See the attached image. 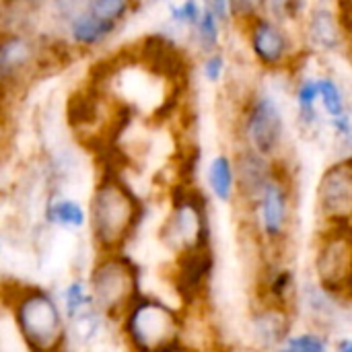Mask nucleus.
<instances>
[{
	"label": "nucleus",
	"instance_id": "20",
	"mask_svg": "<svg viewBox=\"0 0 352 352\" xmlns=\"http://www.w3.org/2000/svg\"><path fill=\"white\" fill-rule=\"evenodd\" d=\"M320 101V80L318 78H309L305 82H301L299 91H297V103H299V111L301 118L307 122L316 120V103Z\"/></svg>",
	"mask_w": 352,
	"mask_h": 352
},
{
	"label": "nucleus",
	"instance_id": "4",
	"mask_svg": "<svg viewBox=\"0 0 352 352\" xmlns=\"http://www.w3.org/2000/svg\"><path fill=\"white\" fill-rule=\"evenodd\" d=\"M159 237L175 256L210 245L206 202L200 192L179 186V194L173 198L171 212L163 221Z\"/></svg>",
	"mask_w": 352,
	"mask_h": 352
},
{
	"label": "nucleus",
	"instance_id": "28",
	"mask_svg": "<svg viewBox=\"0 0 352 352\" xmlns=\"http://www.w3.org/2000/svg\"><path fill=\"white\" fill-rule=\"evenodd\" d=\"M16 4H23V6H37V4H41L43 0H14Z\"/></svg>",
	"mask_w": 352,
	"mask_h": 352
},
{
	"label": "nucleus",
	"instance_id": "21",
	"mask_svg": "<svg viewBox=\"0 0 352 352\" xmlns=\"http://www.w3.org/2000/svg\"><path fill=\"white\" fill-rule=\"evenodd\" d=\"M278 352H328V344L322 336L305 332V334H297V336H289Z\"/></svg>",
	"mask_w": 352,
	"mask_h": 352
},
{
	"label": "nucleus",
	"instance_id": "11",
	"mask_svg": "<svg viewBox=\"0 0 352 352\" xmlns=\"http://www.w3.org/2000/svg\"><path fill=\"white\" fill-rule=\"evenodd\" d=\"M274 165H270L268 157L256 153L254 148H245L235 159V171H237V192L248 200H258L266 184L274 175Z\"/></svg>",
	"mask_w": 352,
	"mask_h": 352
},
{
	"label": "nucleus",
	"instance_id": "16",
	"mask_svg": "<svg viewBox=\"0 0 352 352\" xmlns=\"http://www.w3.org/2000/svg\"><path fill=\"white\" fill-rule=\"evenodd\" d=\"M311 37L326 50H332L338 43V27L330 10H316L311 14Z\"/></svg>",
	"mask_w": 352,
	"mask_h": 352
},
{
	"label": "nucleus",
	"instance_id": "6",
	"mask_svg": "<svg viewBox=\"0 0 352 352\" xmlns=\"http://www.w3.org/2000/svg\"><path fill=\"white\" fill-rule=\"evenodd\" d=\"M254 210L260 237L272 248L283 245L291 227V192L278 169H274L272 179L258 196Z\"/></svg>",
	"mask_w": 352,
	"mask_h": 352
},
{
	"label": "nucleus",
	"instance_id": "26",
	"mask_svg": "<svg viewBox=\"0 0 352 352\" xmlns=\"http://www.w3.org/2000/svg\"><path fill=\"white\" fill-rule=\"evenodd\" d=\"M204 2V8L208 12H212L221 23L229 21L231 16V0H202Z\"/></svg>",
	"mask_w": 352,
	"mask_h": 352
},
{
	"label": "nucleus",
	"instance_id": "10",
	"mask_svg": "<svg viewBox=\"0 0 352 352\" xmlns=\"http://www.w3.org/2000/svg\"><path fill=\"white\" fill-rule=\"evenodd\" d=\"M250 45L256 60L266 68H280L291 52L287 33L270 19L254 16L248 21Z\"/></svg>",
	"mask_w": 352,
	"mask_h": 352
},
{
	"label": "nucleus",
	"instance_id": "18",
	"mask_svg": "<svg viewBox=\"0 0 352 352\" xmlns=\"http://www.w3.org/2000/svg\"><path fill=\"white\" fill-rule=\"evenodd\" d=\"M132 4L134 0H95L91 12L111 25H118L128 16V12L132 10Z\"/></svg>",
	"mask_w": 352,
	"mask_h": 352
},
{
	"label": "nucleus",
	"instance_id": "13",
	"mask_svg": "<svg viewBox=\"0 0 352 352\" xmlns=\"http://www.w3.org/2000/svg\"><path fill=\"white\" fill-rule=\"evenodd\" d=\"M206 179H208V188L212 196L219 202L227 204L233 200L237 192V171H235V163L227 155H217L208 163Z\"/></svg>",
	"mask_w": 352,
	"mask_h": 352
},
{
	"label": "nucleus",
	"instance_id": "19",
	"mask_svg": "<svg viewBox=\"0 0 352 352\" xmlns=\"http://www.w3.org/2000/svg\"><path fill=\"white\" fill-rule=\"evenodd\" d=\"M196 37L202 43V47L208 50V52H214V47L219 45V39H221V21L212 12H208L206 8H204V12L200 16L198 25H196Z\"/></svg>",
	"mask_w": 352,
	"mask_h": 352
},
{
	"label": "nucleus",
	"instance_id": "2",
	"mask_svg": "<svg viewBox=\"0 0 352 352\" xmlns=\"http://www.w3.org/2000/svg\"><path fill=\"white\" fill-rule=\"evenodd\" d=\"M12 318L21 340L29 352H62L66 342V326L54 297L39 287L16 289Z\"/></svg>",
	"mask_w": 352,
	"mask_h": 352
},
{
	"label": "nucleus",
	"instance_id": "12",
	"mask_svg": "<svg viewBox=\"0 0 352 352\" xmlns=\"http://www.w3.org/2000/svg\"><path fill=\"white\" fill-rule=\"evenodd\" d=\"M35 62L37 56H35L33 41L19 31H6L0 47V70H2L4 87L10 80H16L19 76L29 72Z\"/></svg>",
	"mask_w": 352,
	"mask_h": 352
},
{
	"label": "nucleus",
	"instance_id": "27",
	"mask_svg": "<svg viewBox=\"0 0 352 352\" xmlns=\"http://www.w3.org/2000/svg\"><path fill=\"white\" fill-rule=\"evenodd\" d=\"M338 352H352V338H342L338 342Z\"/></svg>",
	"mask_w": 352,
	"mask_h": 352
},
{
	"label": "nucleus",
	"instance_id": "15",
	"mask_svg": "<svg viewBox=\"0 0 352 352\" xmlns=\"http://www.w3.org/2000/svg\"><path fill=\"white\" fill-rule=\"evenodd\" d=\"M45 217L52 225L64 227V229H82L89 221L85 208L72 200V198H58L47 204Z\"/></svg>",
	"mask_w": 352,
	"mask_h": 352
},
{
	"label": "nucleus",
	"instance_id": "14",
	"mask_svg": "<svg viewBox=\"0 0 352 352\" xmlns=\"http://www.w3.org/2000/svg\"><path fill=\"white\" fill-rule=\"evenodd\" d=\"M68 27H70V39L78 47H97L116 31L118 25H111V23L99 19L97 14L87 12L80 19H76L74 23H70Z\"/></svg>",
	"mask_w": 352,
	"mask_h": 352
},
{
	"label": "nucleus",
	"instance_id": "7",
	"mask_svg": "<svg viewBox=\"0 0 352 352\" xmlns=\"http://www.w3.org/2000/svg\"><path fill=\"white\" fill-rule=\"evenodd\" d=\"M318 214L328 225L352 223V155L330 165L318 184Z\"/></svg>",
	"mask_w": 352,
	"mask_h": 352
},
{
	"label": "nucleus",
	"instance_id": "8",
	"mask_svg": "<svg viewBox=\"0 0 352 352\" xmlns=\"http://www.w3.org/2000/svg\"><path fill=\"white\" fill-rule=\"evenodd\" d=\"M245 140L250 148L264 157H272L285 136V118L272 95H258L245 109Z\"/></svg>",
	"mask_w": 352,
	"mask_h": 352
},
{
	"label": "nucleus",
	"instance_id": "9",
	"mask_svg": "<svg viewBox=\"0 0 352 352\" xmlns=\"http://www.w3.org/2000/svg\"><path fill=\"white\" fill-rule=\"evenodd\" d=\"M214 258L210 245H202L175 256L171 283L184 301V305L192 307L202 301V295L208 287V278L212 274Z\"/></svg>",
	"mask_w": 352,
	"mask_h": 352
},
{
	"label": "nucleus",
	"instance_id": "3",
	"mask_svg": "<svg viewBox=\"0 0 352 352\" xmlns=\"http://www.w3.org/2000/svg\"><path fill=\"white\" fill-rule=\"evenodd\" d=\"M95 307L111 320H124L138 301V270L122 252L101 254L91 274Z\"/></svg>",
	"mask_w": 352,
	"mask_h": 352
},
{
	"label": "nucleus",
	"instance_id": "23",
	"mask_svg": "<svg viewBox=\"0 0 352 352\" xmlns=\"http://www.w3.org/2000/svg\"><path fill=\"white\" fill-rule=\"evenodd\" d=\"M93 2L95 0H52L56 14L66 21L68 25L74 23L76 19H80L82 14L93 10Z\"/></svg>",
	"mask_w": 352,
	"mask_h": 352
},
{
	"label": "nucleus",
	"instance_id": "1",
	"mask_svg": "<svg viewBox=\"0 0 352 352\" xmlns=\"http://www.w3.org/2000/svg\"><path fill=\"white\" fill-rule=\"evenodd\" d=\"M142 210V202L116 171L103 173L89 204V225L97 250L101 254L122 252L140 225Z\"/></svg>",
	"mask_w": 352,
	"mask_h": 352
},
{
	"label": "nucleus",
	"instance_id": "25",
	"mask_svg": "<svg viewBox=\"0 0 352 352\" xmlns=\"http://www.w3.org/2000/svg\"><path fill=\"white\" fill-rule=\"evenodd\" d=\"M260 4H264V0H231V12L239 19H254L258 16L256 10L260 8Z\"/></svg>",
	"mask_w": 352,
	"mask_h": 352
},
{
	"label": "nucleus",
	"instance_id": "24",
	"mask_svg": "<svg viewBox=\"0 0 352 352\" xmlns=\"http://www.w3.org/2000/svg\"><path fill=\"white\" fill-rule=\"evenodd\" d=\"M202 72H204L206 80L219 82V80L223 78V74H225V58H223L221 54H214V52H212V54L206 58V62H204V66H202Z\"/></svg>",
	"mask_w": 352,
	"mask_h": 352
},
{
	"label": "nucleus",
	"instance_id": "22",
	"mask_svg": "<svg viewBox=\"0 0 352 352\" xmlns=\"http://www.w3.org/2000/svg\"><path fill=\"white\" fill-rule=\"evenodd\" d=\"M202 12H204V6H200L198 0H184L177 6H171L169 21L175 23L177 27H196Z\"/></svg>",
	"mask_w": 352,
	"mask_h": 352
},
{
	"label": "nucleus",
	"instance_id": "17",
	"mask_svg": "<svg viewBox=\"0 0 352 352\" xmlns=\"http://www.w3.org/2000/svg\"><path fill=\"white\" fill-rule=\"evenodd\" d=\"M318 80H320V103L324 105L328 116L332 120H338L344 113H349L344 95H342L340 87L336 85V80L334 78H318Z\"/></svg>",
	"mask_w": 352,
	"mask_h": 352
},
{
	"label": "nucleus",
	"instance_id": "29",
	"mask_svg": "<svg viewBox=\"0 0 352 352\" xmlns=\"http://www.w3.org/2000/svg\"><path fill=\"white\" fill-rule=\"evenodd\" d=\"M346 295H349V297L352 299V285H351V289H349V293H346Z\"/></svg>",
	"mask_w": 352,
	"mask_h": 352
},
{
	"label": "nucleus",
	"instance_id": "5",
	"mask_svg": "<svg viewBox=\"0 0 352 352\" xmlns=\"http://www.w3.org/2000/svg\"><path fill=\"white\" fill-rule=\"evenodd\" d=\"M316 274L326 293H349L352 285V223L328 225L318 245Z\"/></svg>",
	"mask_w": 352,
	"mask_h": 352
}]
</instances>
